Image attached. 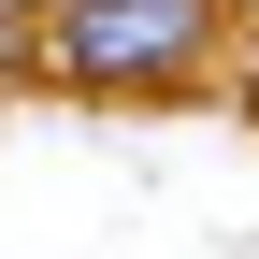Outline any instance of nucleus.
<instances>
[{
  "label": "nucleus",
  "mask_w": 259,
  "mask_h": 259,
  "mask_svg": "<svg viewBox=\"0 0 259 259\" xmlns=\"http://www.w3.org/2000/svg\"><path fill=\"white\" fill-rule=\"evenodd\" d=\"M15 15H58V0H15Z\"/></svg>",
  "instance_id": "3"
},
{
  "label": "nucleus",
  "mask_w": 259,
  "mask_h": 259,
  "mask_svg": "<svg viewBox=\"0 0 259 259\" xmlns=\"http://www.w3.org/2000/svg\"><path fill=\"white\" fill-rule=\"evenodd\" d=\"M231 44V0H58L44 15V72L101 87V101H158V87H202Z\"/></svg>",
  "instance_id": "1"
},
{
  "label": "nucleus",
  "mask_w": 259,
  "mask_h": 259,
  "mask_svg": "<svg viewBox=\"0 0 259 259\" xmlns=\"http://www.w3.org/2000/svg\"><path fill=\"white\" fill-rule=\"evenodd\" d=\"M15 72H44V15H15V0H0V87Z\"/></svg>",
  "instance_id": "2"
}]
</instances>
